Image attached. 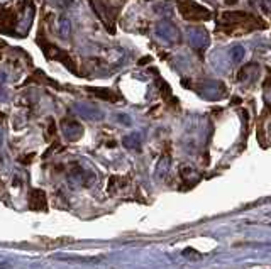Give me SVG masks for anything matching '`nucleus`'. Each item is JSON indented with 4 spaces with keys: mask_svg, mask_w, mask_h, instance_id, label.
Returning a JSON list of instances; mask_svg holds the SVG:
<instances>
[{
    "mask_svg": "<svg viewBox=\"0 0 271 269\" xmlns=\"http://www.w3.org/2000/svg\"><path fill=\"white\" fill-rule=\"evenodd\" d=\"M178 9L183 17L190 20H202V19L210 17V10L204 9L202 5H198L195 2H182L178 5Z\"/></svg>",
    "mask_w": 271,
    "mask_h": 269,
    "instance_id": "f257e3e1",
    "label": "nucleus"
},
{
    "mask_svg": "<svg viewBox=\"0 0 271 269\" xmlns=\"http://www.w3.org/2000/svg\"><path fill=\"white\" fill-rule=\"evenodd\" d=\"M29 208L36 212L46 210V193L43 190H34L31 193V200H29Z\"/></svg>",
    "mask_w": 271,
    "mask_h": 269,
    "instance_id": "f03ea898",
    "label": "nucleus"
},
{
    "mask_svg": "<svg viewBox=\"0 0 271 269\" xmlns=\"http://www.w3.org/2000/svg\"><path fill=\"white\" fill-rule=\"evenodd\" d=\"M230 53H232L234 61H241V59L244 58V49L241 48V46H235V48H232V51H230Z\"/></svg>",
    "mask_w": 271,
    "mask_h": 269,
    "instance_id": "7ed1b4c3",
    "label": "nucleus"
},
{
    "mask_svg": "<svg viewBox=\"0 0 271 269\" xmlns=\"http://www.w3.org/2000/svg\"><path fill=\"white\" fill-rule=\"evenodd\" d=\"M59 30H61L63 36L68 34V30H70V20L68 19H64V17L59 19Z\"/></svg>",
    "mask_w": 271,
    "mask_h": 269,
    "instance_id": "20e7f679",
    "label": "nucleus"
}]
</instances>
